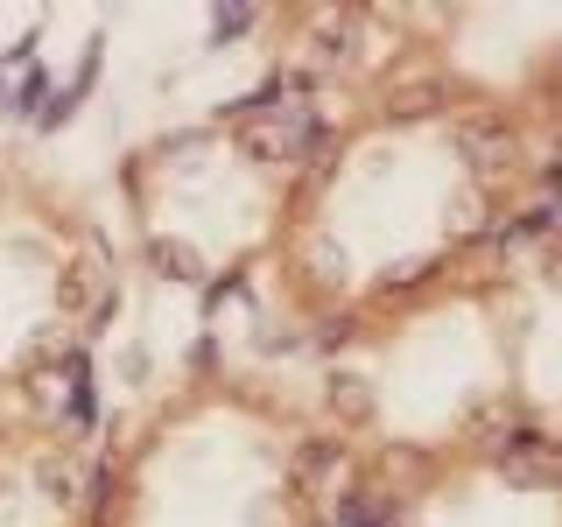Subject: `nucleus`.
<instances>
[{
	"label": "nucleus",
	"mask_w": 562,
	"mask_h": 527,
	"mask_svg": "<svg viewBox=\"0 0 562 527\" xmlns=\"http://www.w3.org/2000/svg\"><path fill=\"white\" fill-rule=\"evenodd\" d=\"M562 169V105H485L429 85H366L310 141L268 260L274 310L345 345L492 268Z\"/></svg>",
	"instance_id": "1"
},
{
	"label": "nucleus",
	"mask_w": 562,
	"mask_h": 527,
	"mask_svg": "<svg viewBox=\"0 0 562 527\" xmlns=\"http://www.w3.org/2000/svg\"><path fill=\"white\" fill-rule=\"evenodd\" d=\"M338 464L316 401L204 366L105 450L92 527H338Z\"/></svg>",
	"instance_id": "2"
},
{
	"label": "nucleus",
	"mask_w": 562,
	"mask_h": 527,
	"mask_svg": "<svg viewBox=\"0 0 562 527\" xmlns=\"http://www.w3.org/2000/svg\"><path fill=\"white\" fill-rule=\"evenodd\" d=\"M324 386L330 394L316 401V415L338 436V450L359 457L373 479L514 429L492 268L330 345Z\"/></svg>",
	"instance_id": "3"
},
{
	"label": "nucleus",
	"mask_w": 562,
	"mask_h": 527,
	"mask_svg": "<svg viewBox=\"0 0 562 527\" xmlns=\"http://www.w3.org/2000/svg\"><path fill=\"white\" fill-rule=\"evenodd\" d=\"M303 155L260 105H225L176 120L120 162V225L127 254L169 289L218 295L268 274Z\"/></svg>",
	"instance_id": "4"
},
{
	"label": "nucleus",
	"mask_w": 562,
	"mask_h": 527,
	"mask_svg": "<svg viewBox=\"0 0 562 527\" xmlns=\"http://www.w3.org/2000/svg\"><path fill=\"white\" fill-rule=\"evenodd\" d=\"M120 310V246L43 176H0V415L43 408V386Z\"/></svg>",
	"instance_id": "5"
},
{
	"label": "nucleus",
	"mask_w": 562,
	"mask_h": 527,
	"mask_svg": "<svg viewBox=\"0 0 562 527\" xmlns=\"http://www.w3.org/2000/svg\"><path fill=\"white\" fill-rule=\"evenodd\" d=\"M373 22L386 43L366 85H429L485 105H562V0H450L386 8Z\"/></svg>",
	"instance_id": "6"
},
{
	"label": "nucleus",
	"mask_w": 562,
	"mask_h": 527,
	"mask_svg": "<svg viewBox=\"0 0 562 527\" xmlns=\"http://www.w3.org/2000/svg\"><path fill=\"white\" fill-rule=\"evenodd\" d=\"M373 527H562V444L499 429L380 479Z\"/></svg>",
	"instance_id": "7"
},
{
	"label": "nucleus",
	"mask_w": 562,
	"mask_h": 527,
	"mask_svg": "<svg viewBox=\"0 0 562 527\" xmlns=\"http://www.w3.org/2000/svg\"><path fill=\"white\" fill-rule=\"evenodd\" d=\"M514 429L562 444V233H520L492 260Z\"/></svg>",
	"instance_id": "8"
},
{
	"label": "nucleus",
	"mask_w": 562,
	"mask_h": 527,
	"mask_svg": "<svg viewBox=\"0 0 562 527\" xmlns=\"http://www.w3.org/2000/svg\"><path fill=\"white\" fill-rule=\"evenodd\" d=\"M105 444L49 408L0 415V527H92Z\"/></svg>",
	"instance_id": "9"
}]
</instances>
